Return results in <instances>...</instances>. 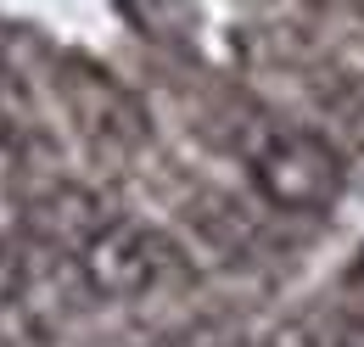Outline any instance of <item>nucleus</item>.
I'll use <instances>...</instances> for the list:
<instances>
[{
	"label": "nucleus",
	"mask_w": 364,
	"mask_h": 347,
	"mask_svg": "<svg viewBox=\"0 0 364 347\" xmlns=\"http://www.w3.org/2000/svg\"><path fill=\"white\" fill-rule=\"evenodd\" d=\"M168 274H174L168 235H157L151 224H135V218H107L79 247V280L95 297H140Z\"/></svg>",
	"instance_id": "f257e3e1"
},
{
	"label": "nucleus",
	"mask_w": 364,
	"mask_h": 347,
	"mask_svg": "<svg viewBox=\"0 0 364 347\" xmlns=\"http://www.w3.org/2000/svg\"><path fill=\"white\" fill-rule=\"evenodd\" d=\"M252 179H258V191L274 208L314 213V208H325L336 196L342 169H336V151L319 146L314 134H269L252 151Z\"/></svg>",
	"instance_id": "f03ea898"
}]
</instances>
